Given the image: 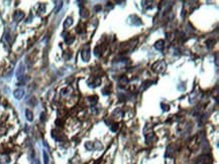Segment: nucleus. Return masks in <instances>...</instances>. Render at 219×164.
<instances>
[{
	"mask_svg": "<svg viewBox=\"0 0 219 164\" xmlns=\"http://www.w3.org/2000/svg\"><path fill=\"white\" fill-rule=\"evenodd\" d=\"M166 68H167L166 62H163V60L155 62V64L153 66V70H155V72H163L165 70H166Z\"/></svg>",
	"mask_w": 219,
	"mask_h": 164,
	"instance_id": "f257e3e1",
	"label": "nucleus"
},
{
	"mask_svg": "<svg viewBox=\"0 0 219 164\" xmlns=\"http://www.w3.org/2000/svg\"><path fill=\"white\" fill-rule=\"evenodd\" d=\"M46 120V114L45 113H42L41 114V121L44 122Z\"/></svg>",
	"mask_w": 219,
	"mask_h": 164,
	"instance_id": "dca6fc26",
	"label": "nucleus"
},
{
	"mask_svg": "<svg viewBox=\"0 0 219 164\" xmlns=\"http://www.w3.org/2000/svg\"><path fill=\"white\" fill-rule=\"evenodd\" d=\"M62 6H63V2H60L59 3V6L57 7V9H56V13H58L60 11V9L62 8Z\"/></svg>",
	"mask_w": 219,
	"mask_h": 164,
	"instance_id": "2eb2a0df",
	"label": "nucleus"
},
{
	"mask_svg": "<svg viewBox=\"0 0 219 164\" xmlns=\"http://www.w3.org/2000/svg\"><path fill=\"white\" fill-rule=\"evenodd\" d=\"M85 146H86V148H87L88 150H93L94 149V144H93V142H87L85 144Z\"/></svg>",
	"mask_w": 219,
	"mask_h": 164,
	"instance_id": "f8f14e48",
	"label": "nucleus"
},
{
	"mask_svg": "<svg viewBox=\"0 0 219 164\" xmlns=\"http://www.w3.org/2000/svg\"><path fill=\"white\" fill-rule=\"evenodd\" d=\"M10 162V159L7 156H1L0 157V164H7Z\"/></svg>",
	"mask_w": 219,
	"mask_h": 164,
	"instance_id": "1a4fd4ad",
	"label": "nucleus"
},
{
	"mask_svg": "<svg viewBox=\"0 0 219 164\" xmlns=\"http://www.w3.org/2000/svg\"><path fill=\"white\" fill-rule=\"evenodd\" d=\"M117 128H118V125H117V124H113V126L111 127V131L115 132V131L117 130Z\"/></svg>",
	"mask_w": 219,
	"mask_h": 164,
	"instance_id": "4468645a",
	"label": "nucleus"
},
{
	"mask_svg": "<svg viewBox=\"0 0 219 164\" xmlns=\"http://www.w3.org/2000/svg\"><path fill=\"white\" fill-rule=\"evenodd\" d=\"M82 58L84 62H89L90 60V45L87 44L82 50Z\"/></svg>",
	"mask_w": 219,
	"mask_h": 164,
	"instance_id": "f03ea898",
	"label": "nucleus"
},
{
	"mask_svg": "<svg viewBox=\"0 0 219 164\" xmlns=\"http://www.w3.org/2000/svg\"><path fill=\"white\" fill-rule=\"evenodd\" d=\"M100 9H101V6H100V5H98V6H96V7H95V10H96V11L100 10Z\"/></svg>",
	"mask_w": 219,
	"mask_h": 164,
	"instance_id": "a211bd4d",
	"label": "nucleus"
},
{
	"mask_svg": "<svg viewBox=\"0 0 219 164\" xmlns=\"http://www.w3.org/2000/svg\"><path fill=\"white\" fill-rule=\"evenodd\" d=\"M155 47L157 49V50H163V48H164V41H157L155 44Z\"/></svg>",
	"mask_w": 219,
	"mask_h": 164,
	"instance_id": "0eeeda50",
	"label": "nucleus"
},
{
	"mask_svg": "<svg viewBox=\"0 0 219 164\" xmlns=\"http://www.w3.org/2000/svg\"><path fill=\"white\" fill-rule=\"evenodd\" d=\"M25 117L29 122H31L32 120H33V114H32V112L30 111V110H28V109L25 110Z\"/></svg>",
	"mask_w": 219,
	"mask_h": 164,
	"instance_id": "423d86ee",
	"label": "nucleus"
},
{
	"mask_svg": "<svg viewBox=\"0 0 219 164\" xmlns=\"http://www.w3.org/2000/svg\"><path fill=\"white\" fill-rule=\"evenodd\" d=\"M43 154H44V162H45V164H49V155H48L47 151L44 150Z\"/></svg>",
	"mask_w": 219,
	"mask_h": 164,
	"instance_id": "9b49d317",
	"label": "nucleus"
},
{
	"mask_svg": "<svg viewBox=\"0 0 219 164\" xmlns=\"http://www.w3.org/2000/svg\"><path fill=\"white\" fill-rule=\"evenodd\" d=\"M23 17H24V13L22 12V11H15L14 14H13V19H14L15 21L21 20Z\"/></svg>",
	"mask_w": 219,
	"mask_h": 164,
	"instance_id": "39448f33",
	"label": "nucleus"
},
{
	"mask_svg": "<svg viewBox=\"0 0 219 164\" xmlns=\"http://www.w3.org/2000/svg\"><path fill=\"white\" fill-rule=\"evenodd\" d=\"M36 164H41V163H40V161H38V160H36Z\"/></svg>",
	"mask_w": 219,
	"mask_h": 164,
	"instance_id": "6ab92c4d",
	"label": "nucleus"
},
{
	"mask_svg": "<svg viewBox=\"0 0 219 164\" xmlns=\"http://www.w3.org/2000/svg\"><path fill=\"white\" fill-rule=\"evenodd\" d=\"M73 24V19H72V17H68L66 20H65L64 22V27L67 28L69 27V26H71Z\"/></svg>",
	"mask_w": 219,
	"mask_h": 164,
	"instance_id": "6e6552de",
	"label": "nucleus"
},
{
	"mask_svg": "<svg viewBox=\"0 0 219 164\" xmlns=\"http://www.w3.org/2000/svg\"><path fill=\"white\" fill-rule=\"evenodd\" d=\"M162 107L164 108V109H163L164 111H169V106H168V105H166V106H165L164 104H162Z\"/></svg>",
	"mask_w": 219,
	"mask_h": 164,
	"instance_id": "f3484780",
	"label": "nucleus"
},
{
	"mask_svg": "<svg viewBox=\"0 0 219 164\" xmlns=\"http://www.w3.org/2000/svg\"><path fill=\"white\" fill-rule=\"evenodd\" d=\"M23 72H24V66H23L22 62H20L19 66H18V68H17V70H16V78L17 79H19V78L22 77Z\"/></svg>",
	"mask_w": 219,
	"mask_h": 164,
	"instance_id": "20e7f679",
	"label": "nucleus"
},
{
	"mask_svg": "<svg viewBox=\"0 0 219 164\" xmlns=\"http://www.w3.org/2000/svg\"><path fill=\"white\" fill-rule=\"evenodd\" d=\"M74 41H75V37H73V36L71 39H68L67 36H65V41H66V43H68V44H71Z\"/></svg>",
	"mask_w": 219,
	"mask_h": 164,
	"instance_id": "ddd939ff",
	"label": "nucleus"
},
{
	"mask_svg": "<svg viewBox=\"0 0 219 164\" xmlns=\"http://www.w3.org/2000/svg\"><path fill=\"white\" fill-rule=\"evenodd\" d=\"M13 96L15 97V98L17 99V100H20V99L23 98L24 96V91L22 89H17L14 91V93H13Z\"/></svg>",
	"mask_w": 219,
	"mask_h": 164,
	"instance_id": "7ed1b4c3",
	"label": "nucleus"
},
{
	"mask_svg": "<svg viewBox=\"0 0 219 164\" xmlns=\"http://www.w3.org/2000/svg\"><path fill=\"white\" fill-rule=\"evenodd\" d=\"M173 154H174V152H173V150H172V146H169L168 149H167V151H166V157L172 158Z\"/></svg>",
	"mask_w": 219,
	"mask_h": 164,
	"instance_id": "9d476101",
	"label": "nucleus"
}]
</instances>
